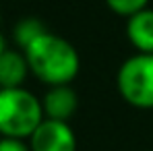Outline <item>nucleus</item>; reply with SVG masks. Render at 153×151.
Returning a JSON list of instances; mask_svg holds the SVG:
<instances>
[{"instance_id": "1", "label": "nucleus", "mask_w": 153, "mask_h": 151, "mask_svg": "<svg viewBox=\"0 0 153 151\" xmlns=\"http://www.w3.org/2000/svg\"><path fill=\"white\" fill-rule=\"evenodd\" d=\"M29 71L52 87L68 85L79 73V54L75 46L54 33H44L25 50Z\"/></svg>"}, {"instance_id": "2", "label": "nucleus", "mask_w": 153, "mask_h": 151, "mask_svg": "<svg viewBox=\"0 0 153 151\" xmlns=\"http://www.w3.org/2000/svg\"><path fill=\"white\" fill-rule=\"evenodd\" d=\"M44 122V108L31 91L23 87L0 89V135L2 139L31 137Z\"/></svg>"}, {"instance_id": "3", "label": "nucleus", "mask_w": 153, "mask_h": 151, "mask_svg": "<svg viewBox=\"0 0 153 151\" xmlns=\"http://www.w3.org/2000/svg\"><path fill=\"white\" fill-rule=\"evenodd\" d=\"M118 91L134 108H153V54L126 58L116 75Z\"/></svg>"}, {"instance_id": "4", "label": "nucleus", "mask_w": 153, "mask_h": 151, "mask_svg": "<svg viewBox=\"0 0 153 151\" xmlns=\"http://www.w3.org/2000/svg\"><path fill=\"white\" fill-rule=\"evenodd\" d=\"M29 149L31 151H76V137L68 122L48 120L35 128V132L29 137Z\"/></svg>"}, {"instance_id": "5", "label": "nucleus", "mask_w": 153, "mask_h": 151, "mask_svg": "<svg viewBox=\"0 0 153 151\" xmlns=\"http://www.w3.org/2000/svg\"><path fill=\"white\" fill-rule=\"evenodd\" d=\"M76 106H79L76 93L68 85L52 87L50 91L44 95V101H42L44 118H48V120H60V122H66L75 114Z\"/></svg>"}, {"instance_id": "6", "label": "nucleus", "mask_w": 153, "mask_h": 151, "mask_svg": "<svg viewBox=\"0 0 153 151\" xmlns=\"http://www.w3.org/2000/svg\"><path fill=\"white\" fill-rule=\"evenodd\" d=\"M126 35L139 54H153V8H143L128 17Z\"/></svg>"}, {"instance_id": "7", "label": "nucleus", "mask_w": 153, "mask_h": 151, "mask_svg": "<svg viewBox=\"0 0 153 151\" xmlns=\"http://www.w3.org/2000/svg\"><path fill=\"white\" fill-rule=\"evenodd\" d=\"M29 71L27 58L19 52L6 50L0 56V89H17L23 85Z\"/></svg>"}, {"instance_id": "8", "label": "nucleus", "mask_w": 153, "mask_h": 151, "mask_svg": "<svg viewBox=\"0 0 153 151\" xmlns=\"http://www.w3.org/2000/svg\"><path fill=\"white\" fill-rule=\"evenodd\" d=\"M44 33H48V31H46V27H44V23L39 19H23V21H19L17 27H15V42L23 50H27Z\"/></svg>"}, {"instance_id": "9", "label": "nucleus", "mask_w": 153, "mask_h": 151, "mask_svg": "<svg viewBox=\"0 0 153 151\" xmlns=\"http://www.w3.org/2000/svg\"><path fill=\"white\" fill-rule=\"evenodd\" d=\"M105 2H108V6L114 13H118L122 17H132L134 13L147 8V2L149 0H105Z\"/></svg>"}, {"instance_id": "10", "label": "nucleus", "mask_w": 153, "mask_h": 151, "mask_svg": "<svg viewBox=\"0 0 153 151\" xmlns=\"http://www.w3.org/2000/svg\"><path fill=\"white\" fill-rule=\"evenodd\" d=\"M0 151H31L19 139H0Z\"/></svg>"}, {"instance_id": "11", "label": "nucleus", "mask_w": 153, "mask_h": 151, "mask_svg": "<svg viewBox=\"0 0 153 151\" xmlns=\"http://www.w3.org/2000/svg\"><path fill=\"white\" fill-rule=\"evenodd\" d=\"M4 52H6V44H4V37L0 35V56H2Z\"/></svg>"}]
</instances>
